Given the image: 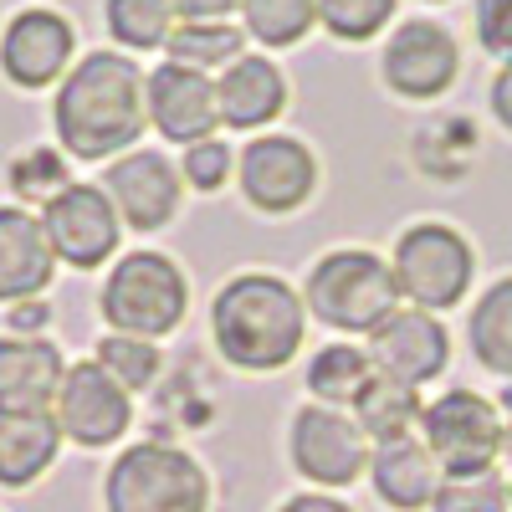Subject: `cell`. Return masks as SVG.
I'll use <instances>...</instances> for the list:
<instances>
[{
  "instance_id": "1",
  "label": "cell",
  "mask_w": 512,
  "mask_h": 512,
  "mask_svg": "<svg viewBox=\"0 0 512 512\" xmlns=\"http://www.w3.org/2000/svg\"><path fill=\"white\" fill-rule=\"evenodd\" d=\"M149 123L144 108V72L118 57V52H93L82 57L57 88V108H52V128L72 159H108L118 149H128Z\"/></svg>"
},
{
  "instance_id": "2",
  "label": "cell",
  "mask_w": 512,
  "mask_h": 512,
  "mask_svg": "<svg viewBox=\"0 0 512 512\" xmlns=\"http://www.w3.org/2000/svg\"><path fill=\"white\" fill-rule=\"evenodd\" d=\"M210 333H216V349L236 369L267 374V369H282L297 349H303L308 308L282 277L246 272V277H236L216 292Z\"/></svg>"
},
{
  "instance_id": "3",
  "label": "cell",
  "mask_w": 512,
  "mask_h": 512,
  "mask_svg": "<svg viewBox=\"0 0 512 512\" xmlns=\"http://www.w3.org/2000/svg\"><path fill=\"white\" fill-rule=\"evenodd\" d=\"M303 308L338 328V333H374L384 318L400 308V287L384 256L374 251H328L323 262H313Z\"/></svg>"
},
{
  "instance_id": "4",
  "label": "cell",
  "mask_w": 512,
  "mask_h": 512,
  "mask_svg": "<svg viewBox=\"0 0 512 512\" xmlns=\"http://www.w3.org/2000/svg\"><path fill=\"white\" fill-rule=\"evenodd\" d=\"M185 308H190L185 272L159 251H128L103 282V318L113 333L164 338L180 328Z\"/></svg>"
},
{
  "instance_id": "5",
  "label": "cell",
  "mask_w": 512,
  "mask_h": 512,
  "mask_svg": "<svg viewBox=\"0 0 512 512\" xmlns=\"http://www.w3.org/2000/svg\"><path fill=\"white\" fill-rule=\"evenodd\" d=\"M103 502L108 512H205L210 482L180 446L144 441L113 461Z\"/></svg>"
},
{
  "instance_id": "6",
  "label": "cell",
  "mask_w": 512,
  "mask_h": 512,
  "mask_svg": "<svg viewBox=\"0 0 512 512\" xmlns=\"http://www.w3.org/2000/svg\"><path fill=\"white\" fill-rule=\"evenodd\" d=\"M390 272H395V287H400V297L410 308L446 313L466 297V287H472L477 256H472V246H466V236L456 226L420 221L395 241Z\"/></svg>"
},
{
  "instance_id": "7",
  "label": "cell",
  "mask_w": 512,
  "mask_h": 512,
  "mask_svg": "<svg viewBox=\"0 0 512 512\" xmlns=\"http://www.w3.org/2000/svg\"><path fill=\"white\" fill-rule=\"evenodd\" d=\"M420 441L431 446L446 477L456 472H492L502 456V410L477 390H446L420 410Z\"/></svg>"
},
{
  "instance_id": "8",
  "label": "cell",
  "mask_w": 512,
  "mask_h": 512,
  "mask_svg": "<svg viewBox=\"0 0 512 512\" xmlns=\"http://www.w3.org/2000/svg\"><path fill=\"white\" fill-rule=\"evenodd\" d=\"M292 466L318 487H349L369 466V436L338 405H308L292 420Z\"/></svg>"
},
{
  "instance_id": "9",
  "label": "cell",
  "mask_w": 512,
  "mask_h": 512,
  "mask_svg": "<svg viewBox=\"0 0 512 512\" xmlns=\"http://www.w3.org/2000/svg\"><path fill=\"white\" fill-rule=\"evenodd\" d=\"M41 226L52 236L57 262L82 267V272L103 267L118 246V210L103 185H67L62 195L41 205Z\"/></svg>"
},
{
  "instance_id": "10",
  "label": "cell",
  "mask_w": 512,
  "mask_h": 512,
  "mask_svg": "<svg viewBox=\"0 0 512 512\" xmlns=\"http://www.w3.org/2000/svg\"><path fill=\"white\" fill-rule=\"evenodd\" d=\"M369 364L384 379H400L410 390L441 379V369L451 364V338L446 323L425 308H395L374 333H369Z\"/></svg>"
},
{
  "instance_id": "11",
  "label": "cell",
  "mask_w": 512,
  "mask_h": 512,
  "mask_svg": "<svg viewBox=\"0 0 512 512\" xmlns=\"http://www.w3.org/2000/svg\"><path fill=\"white\" fill-rule=\"evenodd\" d=\"M384 82H390V93L400 98H441L456 72H461V47L451 41L446 26L436 21H405L390 41H384V62H379Z\"/></svg>"
},
{
  "instance_id": "12",
  "label": "cell",
  "mask_w": 512,
  "mask_h": 512,
  "mask_svg": "<svg viewBox=\"0 0 512 512\" xmlns=\"http://www.w3.org/2000/svg\"><path fill=\"white\" fill-rule=\"evenodd\" d=\"M318 185V159L308 154V144L282 139V134H262L241 149V195L267 210V216H287L297 210Z\"/></svg>"
},
{
  "instance_id": "13",
  "label": "cell",
  "mask_w": 512,
  "mask_h": 512,
  "mask_svg": "<svg viewBox=\"0 0 512 512\" xmlns=\"http://www.w3.org/2000/svg\"><path fill=\"white\" fill-rule=\"evenodd\" d=\"M128 390L98 364H72L62 374V390H57V425L62 436H72L77 446H113L128 431Z\"/></svg>"
},
{
  "instance_id": "14",
  "label": "cell",
  "mask_w": 512,
  "mask_h": 512,
  "mask_svg": "<svg viewBox=\"0 0 512 512\" xmlns=\"http://www.w3.org/2000/svg\"><path fill=\"white\" fill-rule=\"evenodd\" d=\"M144 108H149V123L169 144H200L216 134L221 123V108H216V82L195 67H180V62H164L144 77Z\"/></svg>"
},
{
  "instance_id": "15",
  "label": "cell",
  "mask_w": 512,
  "mask_h": 512,
  "mask_svg": "<svg viewBox=\"0 0 512 512\" xmlns=\"http://www.w3.org/2000/svg\"><path fill=\"white\" fill-rule=\"evenodd\" d=\"M103 190L118 210V221L134 231H159L180 205V175L164 154H123L103 169Z\"/></svg>"
},
{
  "instance_id": "16",
  "label": "cell",
  "mask_w": 512,
  "mask_h": 512,
  "mask_svg": "<svg viewBox=\"0 0 512 512\" xmlns=\"http://www.w3.org/2000/svg\"><path fill=\"white\" fill-rule=\"evenodd\" d=\"M72 26L57 11H21L0 36V72L16 88H47L72 62Z\"/></svg>"
},
{
  "instance_id": "17",
  "label": "cell",
  "mask_w": 512,
  "mask_h": 512,
  "mask_svg": "<svg viewBox=\"0 0 512 512\" xmlns=\"http://www.w3.org/2000/svg\"><path fill=\"white\" fill-rule=\"evenodd\" d=\"M52 272H57V251L41 216H31L21 205H0V303L41 297Z\"/></svg>"
},
{
  "instance_id": "18",
  "label": "cell",
  "mask_w": 512,
  "mask_h": 512,
  "mask_svg": "<svg viewBox=\"0 0 512 512\" xmlns=\"http://www.w3.org/2000/svg\"><path fill=\"white\" fill-rule=\"evenodd\" d=\"M62 354L47 338H0V405L6 410H47L62 390Z\"/></svg>"
},
{
  "instance_id": "19",
  "label": "cell",
  "mask_w": 512,
  "mask_h": 512,
  "mask_svg": "<svg viewBox=\"0 0 512 512\" xmlns=\"http://www.w3.org/2000/svg\"><path fill=\"white\" fill-rule=\"evenodd\" d=\"M369 477H374V492L400 507V512H420L436 502V487H441V466L431 456V446L415 441V436H400V441H384L374 446L369 456Z\"/></svg>"
},
{
  "instance_id": "20",
  "label": "cell",
  "mask_w": 512,
  "mask_h": 512,
  "mask_svg": "<svg viewBox=\"0 0 512 512\" xmlns=\"http://www.w3.org/2000/svg\"><path fill=\"white\" fill-rule=\"evenodd\" d=\"M282 103H287V82L267 57H236L216 82V108L226 128H262L282 113Z\"/></svg>"
},
{
  "instance_id": "21",
  "label": "cell",
  "mask_w": 512,
  "mask_h": 512,
  "mask_svg": "<svg viewBox=\"0 0 512 512\" xmlns=\"http://www.w3.org/2000/svg\"><path fill=\"white\" fill-rule=\"evenodd\" d=\"M62 425L52 410H6L0 405V487H26L52 466Z\"/></svg>"
},
{
  "instance_id": "22",
  "label": "cell",
  "mask_w": 512,
  "mask_h": 512,
  "mask_svg": "<svg viewBox=\"0 0 512 512\" xmlns=\"http://www.w3.org/2000/svg\"><path fill=\"white\" fill-rule=\"evenodd\" d=\"M466 344H472L482 369L512 379V277H497L477 297L472 318H466Z\"/></svg>"
},
{
  "instance_id": "23",
  "label": "cell",
  "mask_w": 512,
  "mask_h": 512,
  "mask_svg": "<svg viewBox=\"0 0 512 512\" xmlns=\"http://www.w3.org/2000/svg\"><path fill=\"white\" fill-rule=\"evenodd\" d=\"M420 410H425V405H420V395L410 390V384L384 379V374H374V379L364 384V395L354 400V420H359V431H364L374 446L410 436L415 425H420Z\"/></svg>"
},
{
  "instance_id": "24",
  "label": "cell",
  "mask_w": 512,
  "mask_h": 512,
  "mask_svg": "<svg viewBox=\"0 0 512 512\" xmlns=\"http://www.w3.org/2000/svg\"><path fill=\"white\" fill-rule=\"evenodd\" d=\"M374 379V364H369V349H349V344H328L313 354L308 364V390L323 400V405H354L364 395V384Z\"/></svg>"
},
{
  "instance_id": "25",
  "label": "cell",
  "mask_w": 512,
  "mask_h": 512,
  "mask_svg": "<svg viewBox=\"0 0 512 512\" xmlns=\"http://www.w3.org/2000/svg\"><path fill=\"white\" fill-rule=\"evenodd\" d=\"M241 36L246 31H236L226 21H180L175 31H169L164 52H169V62H180V67L210 72V67H231L241 57Z\"/></svg>"
},
{
  "instance_id": "26",
  "label": "cell",
  "mask_w": 512,
  "mask_h": 512,
  "mask_svg": "<svg viewBox=\"0 0 512 512\" xmlns=\"http://www.w3.org/2000/svg\"><path fill=\"white\" fill-rule=\"evenodd\" d=\"M318 21V0H241V26L262 47H292Z\"/></svg>"
},
{
  "instance_id": "27",
  "label": "cell",
  "mask_w": 512,
  "mask_h": 512,
  "mask_svg": "<svg viewBox=\"0 0 512 512\" xmlns=\"http://www.w3.org/2000/svg\"><path fill=\"white\" fill-rule=\"evenodd\" d=\"M108 31L134 52H154L175 31V0H108Z\"/></svg>"
},
{
  "instance_id": "28",
  "label": "cell",
  "mask_w": 512,
  "mask_h": 512,
  "mask_svg": "<svg viewBox=\"0 0 512 512\" xmlns=\"http://www.w3.org/2000/svg\"><path fill=\"white\" fill-rule=\"evenodd\" d=\"M512 507V482H502V472H456L441 477L431 512H507Z\"/></svg>"
},
{
  "instance_id": "29",
  "label": "cell",
  "mask_w": 512,
  "mask_h": 512,
  "mask_svg": "<svg viewBox=\"0 0 512 512\" xmlns=\"http://www.w3.org/2000/svg\"><path fill=\"white\" fill-rule=\"evenodd\" d=\"M98 364L123 384V390H144L159 374V349L154 338H134V333H108L98 344Z\"/></svg>"
},
{
  "instance_id": "30",
  "label": "cell",
  "mask_w": 512,
  "mask_h": 512,
  "mask_svg": "<svg viewBox=\"0 0 512 512\" xmlns=\"http://www.w3.org/2000/svg\"><path fill=\"white\" fill-rule=\"evenodd\" d=\"M395 16V0H318V21L338 41H369Z\"/></svg>"
},
{
  "instance_id": "31",
  "label": "cell",
  "mask_w": 512,
  "mask_h": 512,
  "mask_svg": "<svg viewBox=\"0 0 512 512\" xmlns=\"http://www.w3.org/2000/svg\"><path fill=\"white\" fill-rule=\"evenodd\" d=\"M11 185H16V195H26V200H41L47 205L52 195H62L72 180H67V164H62V154H52V149H31V154H21L16 159V169H11Z\"/></svg>"
},
{
  "instance_id": "32",
  "label": "cell",
  "mask_w": 512,
  "mask_h": 512,
  "mask_svg": "<svg viewBox=\"0 0 512 512\" xmlns=\"http://www.w3.org/2000/svg\"><path fill=\"white\" fill-rule=\"evenodd\" d=\"M231 149L221 144V139H200V144H190L185 149V180L195 185V190H221L226 180H231Z\"/></svg>"
},
{
  "instance_id": "33",
  "label": "cell",
  "mask_w": 512,
  "mask_h": 512,
  "mask_svg": "<svg viewBox=\"0 0 512 512\" xmlns=\"http://www.w3.org/2000/svg\"><path fill=\"white\" fill-rule=\"evenodd\" d=\"M477 41L497 62H512V0H477Z\"/></svg>"
},
{
  "instance_id": "34",
  "label": "cell",
  "mask_w": 512,
  "mask_h": 512,
  "mask_svg": "<svg viewBox=\"0 0 512 512\" xmlns=\"http://www.w3.org/2000/svg\"><path fill=\"white\" fill-rule=\"evenodd\" d=\"M241 0H175V16L180 21H226Z\"/></svg>"
},
{
  "instance_id": "35",
  "label": "cell",
  "mask_w": 512,
  "mask_h": 512,
  "mask_svg": "<svg viewBox=\"0 0 512 512\" xmlns=\"http://www.w3.org/2000/svg\"><path fill=\"white\" fill-rule=\"evenodd\" d=\"M492 113H497V123L512 134V62H502V72L492 77Z\"/></svg>"
},
{
  "instance_id": "36",
  "label": "cell",
  "mask_w": 512,
  "mask_h": 512,
  "mask_svg": "<svg viewBox=\"0 0 512 512\" xmlns=\"http://www.w3.org/2000/svg\"><path fill=\"white\" fill-rule=\"evenodd\" d=\"M277 512H354V507H349V502H338V497H323V492H303V497L282 502Z\"/></svg>"
},
{
  "instance_id": "37",
  "label": "cell",
  "mask_w": 512,
  "mask_h": 512,
  "mask_svg": "<svg viewBox=\"0 0 512 512\" xmlns=\"http://www.w3.org/2000/svg\"><path fill=\"white\" fill-rule=\"evenodd\" d=\"M41 323H47V308H41L36 297H26V303H16V313H11V328H16V333H36Z\"/></svg>"
},
{
  "instance_id": "38",
  "label": "cell",
  "mask_w": 512,
  "mask_h": 512,
  "mask_svg": "<svg viewBox=\"0 0 512 512\" xmlns=\"http://www.w3.org/2000/svg\"><path fill=\"white\" fill-rule=\"evenodd\" d=\"M497 410H502V456L512 461V390L502 395V405H497Z\"/></svg>"
},
{
  "instance_id": "39",
  "label": "cell",
  "mask_w": 512,
  "mask_h": 512,
  "mask_svg": "<svg viewBox=\"0 0 512 512\" xmlns=\"http://www.w3.org/2000/svg\"><path fill=\"white\" fill-rule=\"evenodd\" d=\"M431 6H436V0H431Z\"/></svg>"
}]
</instances>
